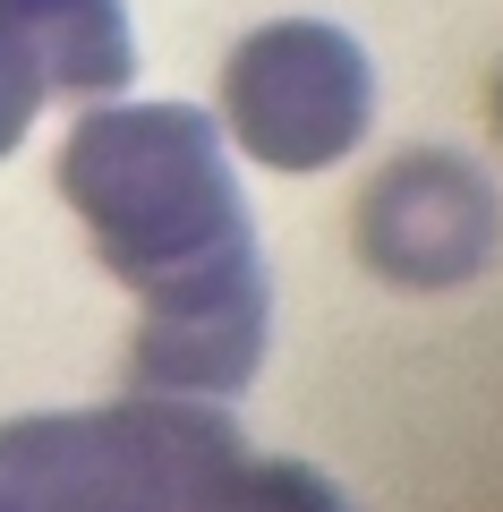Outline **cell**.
<instances>
[{
	"label": "cell",
	"instance_id": "obj_1",
	"mask_svg": "<svg viewBox=\"0 0 503 512\" xmlns=\"http://www.w3.org/2000/svg\"><path fill=\"white\" fill-rule=\"evenodd\" d=\"M60 197L137 299L256 256L239 180L222 163V128L188 103L86 111L60 146Z\"/></svg>",
	"mask_w": 503,
	"mask_h": 512
},
{
	"label": "cell",
	"instance_id": "obj_2",
	"mask_svg": "<svg viewBox=\"0 0 503 512\" xmlns=\"http://www.w3.org/2000/svg\"><path fill=\"white\" fill-rule=\"evenodd\" d=\"M231 461L239 427L180 393L0 427V495L18 512H205Z\"/></svg>",
	"mask_w": 503,
	"mask_h": 512
},
{
	"label": "cell",
	"instance_id": "obj_3",
	"mask_svg": "<svg viewBox=\"0 0 503 512\" xmlns=\"http://www.w3.org/2000/svg\"><path fill=\"white\" fill-rule=\"evenodd\" d=\"M222 120L265 171H324L376 120V69L324 18L256 26L222 69Z\"/></svg>",
	"mask_w": 503,
	"mask_h": 512
},
{
	"label": "cell",
	"instance_id": "obj_4",
	"mask_svg": "<svg viewBox=\"0 0 503 512\" xmlns=\"http://www.w3.org/2000/svg\"><path fill=\"white\" fill-rule=\"evenodd\" d=\"M495 239H503V197L461 154H435V146L401 154L359 197L367 274L401 282V291H461V282H478Z\"/></svg>",
	"mask_w": 503,
	"mask_h": 512
},
{
	"label": "cell",
	"instance_id": "obj_5",
	"mask_svg": "<svg viewBox=\"0 0 503 512\" xmlns=\"http://www.w3.org/2000/svg\"><path fill=\"white\" fill-rule=\"evenodd\" d=\"M265 333H273L265 256H239V265H214L197 282L145 291L137 342H128V376H137V393L231 402L265 367Z\"/></svg>",
	"mask_w": 503,
	"mask_h": 512
},
{
	"label": "cell",
	"instance_id": "obj_6",
	"mask_svg": "<svg viewBox=\"0 0 503 512\" xmlns=\"http://www.w3.org/2000/svg\"><path fill=\"white\" fill-rule=\"evenodd\" d=\"M0 35H18L52 94H120L137 69L120 0H0Z\"/></svg>",
	"mask_w": 503,
	"mask_h": 512
},
{
	"label": "cell",
	"instance_id": "obj_7",
	"mask_svg": "<svg viewBox=\"0 0 503 512\" xmlns=\"http://www.w3.org/2000/svg\"><path fill=\"white\" fill-rule=\"evenodd\" d=\"M205 512H350V495L324 470H307V461H248L239 453L231 478L205 495Z\"/></svg>",
	"mask_w": 503,
	"mask_h": 512
},
{
	"label": "cell",
	"instance_id": "obj_8",
	"mask_svg": "<svg viewBox=\"0 0 503 512\" xmlns=\"http://www.w3.org/2000/svg\"><path fill=\"white\" fill-rule=\"evenodd\" d=\"M43 94H52V86H43V69L18 52V35H0V154H9L26 128H35Z\"/></svg>",
	"mask_w": 503,
	"mask_h": 512
},
{
	"label": "cell",
	"instance_id": "obj_9",
	"mask_svg": "<svg viewBox=\"0 0 503 512\" xmlns=\"http://www.w3.org/2000/svg\"><path fill=\"white\" fill-rule=\"evenodd\" d=\"M495 128H503V86H495Z\"/></svg>",
	"mask_w": 503,
	"mask_h": 512
},
{
	"label": "cell",
	"instance_id": "obj_10",
	"mask_svg": "<svg viewBox=\"0 0 503 512\" xmlns=\"http://www.w3.org/2000/svg\"><path fill=\"white\" fill-rule=\"evenodd\" d=\"M0 512H18V504H9V495H0Z\"/></svg>",
	"mask_w": 503,
	"mask_h": 512
}]
</instances>
